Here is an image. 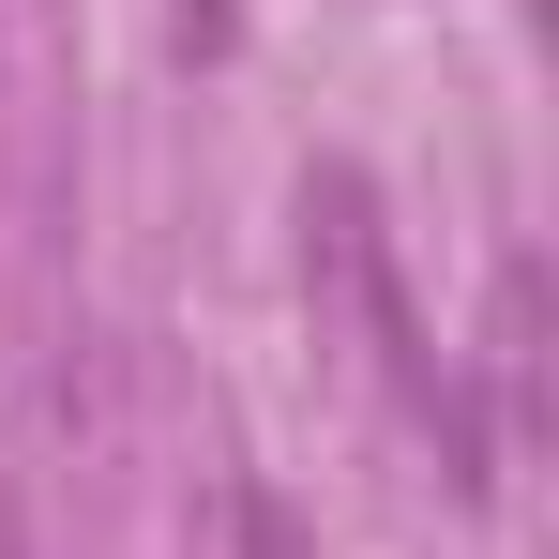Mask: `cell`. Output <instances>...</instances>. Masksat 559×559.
Here are the masks:
<instances>
[{"mask_svg": "<svg viewBox=\"0 0 559 559\" xmlns=\"http://www.w3.org/2000/svg\"><path fill=\"white\" fill-rule=\"evenodd\" d=\"M227 530H242V559H302V545H287V514H273V499H258V484L227 499Z\"/></svg>", "mask_w": 559, "mask_h": 559, "instance_id": "obj_1", "label": "cell"}, {"mask_svg": "<svg viewBox=\"0 0 559 559\" xmlns=\"http://www.w3.org/2000/svg\"><path fill=\"white\" fill-rule=\"evenodd\" d=\"M0 559H31V514H15V484H0Z\"/></svg>", "mask_w": 559, "mask_h": 559, "instance_id": "obj_2", "label": "cell"}]
</instances>
